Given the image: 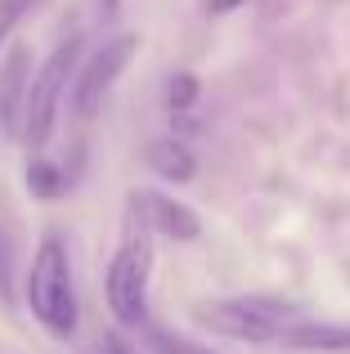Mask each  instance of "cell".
<instances>
[{
	"mask_svg": "<svg viewBox=\"0 0 350 354\" xmlns=\"http://www.w3.org/2000/svg\"><path fill=\"white\" fill-rule=\"evenodd\" d=\"M27 305L50 328L54 337H72L77 332V283H72V256L63 234H41L27 265Z\"/></svg>",
	"mask_w": 350,
	"mask_h": 354,
	"instance_id": "obj_1",
	"label": "cell"
},
{
	"mask_svg": "<svg viewBox=\"0 0 350 354\" xmlns=\"http://www.w3.org/2000/svg\"><path fill=\"white\" fill-rule=\"evenodd\" d=\"M193 323L229 341H279L292 323H301V305L283 296H225V301H193Z\"/></svg>",
	"mask_w": 350,
	"mask_h": 354,
	"instance_id": "obj_2",
	"label": "cell"
},
{
	"mask_svg": "<svg viewBox=\"0 0 350 354\" xmlns=\"http://www.w3.org/2000/svg\"><path fill=\"white\" fill-rule=\"evenodd\" d=\"M149 274H153L149 229L126 211V229H122V242H117V256L104 274V301L122 328H144L149 323Z\"/></svg>",
	"mask_w": 350,
	"mask_h": 354,
	"instance_id": "obj_3",
	"label": "cell"
},
{
	"mask_svg": "<svg viewBox=\"0 0 350 354\" xmlns=\"http://www.w3.org/2000/svg\"><path fill=\"white\" fill-rule=\"evenodd\" d=\"M77 54L81 41L68 36L50 59L41 63V72L32 77V90H27V113H23V144L32 148V157H41V148L50 144L54 126H59V108H63V90H68V77L77 72Z\"/></svg>",
	"mask_w": 350,
	"mask_h": 354,
	"instance_id": "obj_4",
	"label": "cell"
},
{
	"mask_svg": "<svg viewBox=\"0 0 350 354\" xmlns=\"http://www.w3.org/2000/svg\"><path fill=\"white\" fill-rule=\"evenodd\" d=\"M135 54H140V36H135V32L108 36V41L90 54V63L81 68V77L72 81V113H77V117H95L99 108H104L108 90L117 86V77L131 68Z\"/></svg>",
	"mask_w": 350,
	"mask_h": 354,
	"instance_id": "obj_5",
	"label": "cell"
},
{
	"mask_svg": "<svg viewBox=\"0 0 350 354\" xmlns=\"http://www.w3.org/2000/svg\"><path fill=\"white\" fill-rule=\"evenodd\" d=\"M126 211L140 220L149 234H162L171 242H193L202 234V220L189 202H175L171 193H158V189H135L126 198Z\"/></svg>",
	"mask_w": 350,
	"mask_h": 354,
	"instance_id": "obj_6",
	"label": "cell"
},
{
	"mask_svg": "<svg viewBox=\"0 0 350 354\" xmlns=\"http://www.w3.org/2000/svg\"><path fill=\"white\" fill-rule=\"evenodd\" d=\"M27 90H32V50L9 45L5 63H0V130L5 135H23Z\"/></svg>",
	"mask_w": 350,
	"mask_h": 354,
	"instance_id": "obj_7",
	"label": "cell"
},
{
	"mask_svg": "<svg viewBox=\"0 0 350 354\" xmlns=\"http://www.w3.org/2000/svg\"><path fill=\"white\" fill-rule=\"evenodd\" d=\"M144 162H149L153 175H162L167 184H189L193 175H198V157H193V148L184 144V139H149V148H144Z\"/></svg>",
	"mask_w": 350,
	"mask_h": 354,
	"instance_id": "obj_8",
	"label": "cell"
},
{
	"mask_svg": "<svg viewBox=\"0 0 350 354\" xmlns=\"http://www.w3.org/2000/svg\"><path fill=\"white\" fill-rule=\"evenodd\" d=\"M288 350H306V354H350V323H292L283 332Z\"/></svg>",
	"mask_w": 350,
	"mask_h": 354,
	"instance_id": "obj_9",
	"label": "cell"
},
{
	"mask_svg": "<svg viewBox=\"0 0 350 354\" xmlns=\"http://www.w3.org/2000/svg\"><path fill=\"white\" fill-rule=\"evenodd\" d=\"M27 193L41 202H54L68 193V175H63V166H54L50 157H32L27 162Z\"/></svg>",
	"mask_w": 350,
	"mask_h": 354,
	"instance_id": "obj_10",
	"label": "cell"
},
{
	"mask_svg": "<svg viewBox=\"0 0 350 354\" xmlns=\"http://www.w3.org/2000/svg\"><path fill=\"white\" fill-rule=\"evenodd\" d=\"M198 77L193 72H175L167 81V108L171 113H193V104H198Z\"/></svg>",
	"mask_w": 350,
	"mask_h": 354,
	"instance_id": "obj_11",
	"label": "cell"
},
{
	"mask_svg": "<svg viewBox=\"0 0 350 354\" xmlns=\"http://www.w3.org/2000/svg\"><path fill=\"white\" fill-rule=\"evenodd\" d=\"M144 332H149V346L158 354H216V350L198 346V341H189V337H175L167 328H153V323H144Z\"/></svg>",
	"mask_w": 350,
	"mask_h": 354,
	"instance_id": "obj_12",
	"label": "cell"
},
{
	"mask_svg": "<svg viewBox=\"0 0 350 354\" xmlns=\"http://www.w3.org/2000/svg\"><path fill=\"white\" fill-rule=\"evenodd\" d=\"M50 5V0H0V45H9V36H14V27L23 23L32 9Z\"/></svg>",
	"mask_w": 350,
	"mask_h": 354,
	"instance_id": "obj_13",
	"label": "cell"
},
{
	"mask_svg": "<svg viewBox=\"0 0 350 354\" xmlns=\"http://www.w3.org/2000/svg\"><path fill=\"white\" fill-rule=\"evenodd\" d=\"M104 346H108V354H140V350L131 346V341L122 337V332H108V337H104Z\"/></svg>",
	"mask_w": 350,
	"mask_h": 354,
	"instance_id": "obj_14",
	"label": "cell"
},
{
	"mask_svg": "<svg viewBox=\"0 0 350 354\" xmlns=\"http://www.w3.org/2000/svg\"><path fill=\"white\" fill-rule=\"evenodd\" d=\"M238 5H247V0H207V14H234Z\"/></svg>",
	"mask_w": 350,
	"mask_h": 354,
	"instance_id": "obj_15",
	"label": "cell"
},
{
	"mask_svg": "<svg viewBox=\"0 0 350 354\" xmlns=\"http://www.w3.org/2000/svg\"><path fill=\"white\" fill-rule=\"evenodd\" d=\"M104 5H108V9H117V5H122V0H104Z\"/></svg>",
	"mask_w": 350,
	"mask_h": 354,
	"instance_id": "obj_16",
	"label": "cell"
}]
</instances>
